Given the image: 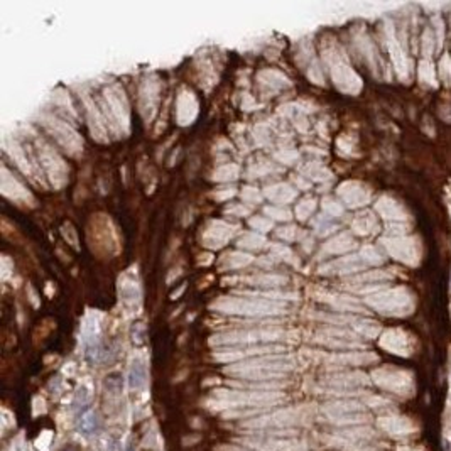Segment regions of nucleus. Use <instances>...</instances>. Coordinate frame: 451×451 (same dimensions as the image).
Segmentation results:
<instances>
[{"label":"nucleus","instance_id":"1","mask_svg":"<svg viewBox=\"0 0 451 451\" xmlns=\"http://www.w3.org/2000/svg\"><path fill=\"white\" fill-rule=\"evenodd\" d=\"M367 302L386 315H408L414 307V298L406 288L384 289L381 293L370 294Z\"/></svg>","mask_w":451,"mask_h":451},{"label":"nucleus","instance_id":"2","mask_svg":"<svg viewBox=\"0 0 451 451\" xmlns=\"http://www.w3.org/2000/svg\"><path fill=\"white\" fill-rule=\"evenodd\" d=\"M252 296V294H250ZM217 310L225 313H242V315H267V313H277L284 310V304H279L276 301L264 299L254 296V299L249 298H227L215 304Z\"/></svg>","mask_w":451,"mask_h":451},{"label":"nucleus","instance_id":"3","mask_svg":"<svg viewBox=\"0 0 451 451\" xmlns=\"http://www.w3.org/2000/svg\"><path fill=\"white\" fill-rule=\"evenodd\" d=\"M384 247L395 260L404 262L408 266H417L421 260V245L419 242L408 235H394L390 239H384Z\"/></svg>","mask_w":451,"mask_h":451},{"label":"nucleus","instance_id":"4","mask_svg":"<svg viewBox=\"0 0 451 451\" xmlns=\"http://www.w3.org/2000/svg\"><path fill=\"white\" fill-rule=\"evenodd\" d=\"M331 75H333V81L337 83V86L345 93H357L360 90L362 81L359 76L355 75V71L350 68L345 61H342L340 58H337L335 61H331Z\"/></svg>","mask_w":451,"mask_h":451},{"label":"nucleus","instance_id":"5","mask_svg":"<svg viewBox=\"0 0 451 451\" xmlns=\"http://www.w3.org/2000/svg\"><path fill=\"white\" fill-rule=\"evenodd\" d=\"M338 195L346 205L351 208L364 206L368 203V200H370V191H368L367 186L355 183V181H348V183L340 186Z\"/></svg>","mask_w":451,"mask_h":451},{"label":"nucleus","instance_id":"6","mask_svg":"<svg viewBox=\"0 0 451 451\" xmlns=\"http://www.w3.org/2000/svg\"><path fill=\"white\" fill-rule=\"evenodd\" d=\"M46 125H48V129L53 132L54 137H56V139L61 142L63 146L69 147V151H78L80 147H81V144H83V142L80 140V137L76 135L75 132L68 127V125L63 124V122H59V120L49 118L48 122H46Z\"/></svg>","mask_w":451,"mask_h":451},{"label":"nucleus","instance_id":"7","mask_svg":"<svg viewBox=\"0 0 451 451\" xmlns=\"http://www.w3.org/2000/svg\"><path fill=\"white\" fill-rule=\"evenodd\" d=\"M389 51H390V56H392V61H394L395 71H397L399 78L404 80V81H409V78H411V61L408 59L406 53L402 51V48L399 46L397 39H395L392 34H389Z\"/></svg>","mask_w":451,"mask_h":451},{"label":"nucleus","instance_id":"8","mask_svg":"<svg viewBox=\"0 0 451 451\" xmlns=\"http://www.w3.org/2000/svg\"><path fill=\"white\" fill-rule=\"evenodd\" d=\"M375 208L386 220H395V222H404V220H408V213H406V210L399 205L397 201L392 200V198H387V196L381 198L375 205Z\"/></svg>","mask_w":451,"mask_h":451},{"label":"nucleus","instance_id":"9","mask_svg":"<svg viewBox=\"0 0 451 451\" xmlns=\"http://www.w3.org/2000/svg\"><path fill=\"white\" fill-rule=\"evenodd\" d=\"M367 266V262L364 260V257H343L340 258V260H335L331 262L329 266L323 267V272H328V274H345V272H357L360 271L362 267Z\"/></svg>","mask_w":451,"mask_h":451},{"label":"nucleus","instance_id":"10","mask_svg":"<svg viewBox=\"0 0 451 451\" xmlns=\"http://www.w3.org/2000/svg\"><path fill=\"white\" fill-rule=\"evenodd\" d=\"M232 227H228V225H225L222 222H217L213 223L210 228H208V232L205 235V242L208 247H213V249H218V247L225 245V242H227L230 239V235H232Z\"/></svg>","mask_w":451,"mask_h":451},{"label":"nucleus","instance_id":"11","mask_svg":"<svg viewBox=\"0 0 451 451\" xmlns=\"http://www.w3.org/2000/svg\"><path fill=\"white\" fill-rule=\"evenodd\" d=\"M107 100L110 103V108H112L113 115L120 120V124L127 125V120H129V110H127V103H125V98H124V93L118 90V88H112L110 91H107Z\"/></svg>","mask_w":451,"mask_h":451},{"label":"nucleus","instance_id":"12","mask_svg":"<svg viewBox=\"0 0 451 451\" xmlns=\"http://www.w3.org/2000/svg\"><path fill=\"white\" fill-rule=\"evenodd\" d=\"M42 166L48 169V173L51 174V178H53V181L56 179V178H61V181L64 183V173H66V168H64V164H63V161L61 159H59L56 154H54L51 149H49V147H44V151H42Z\"/></svg>","mask_w":451,"mask_h":451},{"label":"nucleus","instance_id":"13","mask_svg":"<svg viewBox=\"0 0 451 451\" xmlns=\"http://www.w3.org/2000/svg\"><path fill=\"white\" fill-rule=\"evenodd\" d=\"M196 115V102L193 98V93L184 91L178 100V118L179 124H191V120Z\"/></svg>","mask_w":451,"mask_h":451},{"label":"nucleus","instance_id":"14","mask_svg":"<svg viewBox=\"0 0 451 451\" xmlns=\"http://www.w3.org/2000/svg\"><path fill=\"white\" fill-rule=\"evenodd\" d=\"M351 247H353V239H351L350 235L342 233V235L335 236L333 240H329L326 247H324V250H326L328 254H345V252H348Z\"/></svg>","mask_w":451,"mask_h":451},{"label":"nucleus","instance_id":"15","mask_svg":"<svg viewBox=\"0 0 451 451\" xmlns=\"http://www.w3.org/2000/svg\"><path fill=\"white\" fill-rule=\"evenodd\" d=\"M147 378V370L146 365L142 360H134V364L130 367V373H129V384L132 389H140L144 387Z\"/></svg>","mask_w":451,"mask_h":451},{"label":"nucleus","instance_id":"16","mask_svg":"<svg viewBox=\"0 0 451 451\" xmlns=\"http://www.w3.org/2000/svg\"><path fill=\"white\" fill-rule=\"evenodd\" d=\"M378 228L377 220L373 218L370 213H364V215H359L353 222V232L359 235H370Z\"/></svg>","mask_w":451,"mask_h":451},{"label":"nucleus","instance_id":"17","mask_svg":"<svg viewBox=\"0 0 451 451\" xmlns=\"http://www.w3.org/2000/svg\"><path fill=\"white\" fill-rule=\"evenodd\" d=\"M294 195H296L294 191L286 184H279V186H274V188L267 189V196L272 198V200L277 203H288L289 200H293Z\"/></svg>","mask_w":451,"mask_h":451},{"label":"nucleus","instance_id":"18","mask_svg":"<svg viewBox=\"0 0 451 451\" xmlns=\"http://www.w3.org/2000/svg\"><path fill=\"white\" fill-rule=\"evenodd\" d=\"M419 76H421V81H424L426 85L438 86L436 71H434V66L430 59H422V61L419 63Z\"/></svg>","mask_w":451,"mask_h":451},{"label":"nucleus","instance_id":"19","mask_svg":"<svg viewBox=\"0 0 451 451\" xmlns=\"http://www.w3.org/2000/svg\"><path fill=\"white\" fill-rule=\"evenodd\" d=\"M98 428V419H97V414L95 412H86V414L81 416L80 419V424H78V430L83 433V434H91L95 433Z\"/></svg>","mask_w":451,"mask_h":451},{"label":"nucleus","instance_id":"20","mask_svg":"<svg viewBox=\"0 0 451 451\" xmlns=\"http://www.w3.org/2000/svg\"><path fill=\"white\" fill-rule=\"evenodd\" d=\"M439 76H441V80L444 81V85H451V58L449 54H443V58L439 59Z\"/></svg>","mask_w":451,"mask_h":451},{"label":"nucleus","instance_id":"21","mask_svg":"<svg viewBox=\"0 0 451 451\" xmlns=\"http://www.w3.org/2000/svg\"><path fill=\"white\" fill-rule=\"evenodd\" d=\"M422 54H424L426 58H430L431 56V53L434 51V49H436L438 46H436V37L433 36V32L430 31V29H426L424 31V34H422Z\"/></svg>","mask_w":451,"mask_h":451},{"label":"nucleus","instance_id":"22","mask_svg":"<svg viewBox=\"0 0 451 451\" xmlns=\"http://www.w3.org/2000/svg\"><path fill=\"white\" fill-rule=\"evenodd\" d=\"M252 260L250 255H245V254H232V255H227V267L228 269H236V267H242V266H247Z\"/></svg>","mask_w":451,"mask_h":451},{"label":"nucleus","instance_id":"23","mask_svg":"<svg viewBox=\"0 0 451 451\" xmlns=\"http://www.w3.org/2000/svg\"><path fill=\"white\" fill-rule=\"evenodd\" d=\"M262 242H264L262 236H257V235L249 233V235L242 236L240 247H247V249H258V247L262 245Z\"/></svg>","mask_w":451,"mask_h":451},{"label":"nucleus","instance_id":"24","mask_svg":"<svg viewBox=\"0 0 451 451\" xmlns=\"http://www.w3.org/2000/svg\"><path fill=\"white\" fill-rule=\"evenodd\" d=\"M362 257H364V260L367 264H381L382 262L381 254H378L373 247H365V249L362 250Z\"/></svg>","mask_w":451,"mask_h":451},{"label":"nucleus","instance_id":"25","mask_svg":"<svg viewBox=\"0 0 451 451\" xmlns=\"http://www.w3.org/2000/svg\"><path fill=\"white\" fill-rule=\"evenodd\" d=\"M236 173H239V168L236 166H225L222 169H218L215 173L217 179H230V178H236Z\"/></svg>","mask_w":451,"mask_h":451},{"label":"nucleus","instance_id":"26","mask_svg":"<svg viewBox=\"0 0 451 451\" xmlns=\"http://www.w3.org/2000/svg\"><path fill=\"white\" fill-rule=\"evenodd\" d=\"M313 210H315V200H304L298 206V217L301 220H304V218H307V215H310Z\"/></svg>","mask_w":451,"mask_h":451},{"label":"nucleus","instance_id":"27","mask_svg":"<svg viewBox=\"0 0 451 451\" xmlns=\"http://www.w3.org/2000/svg\"><path fill=\"white\" fill-rule=\"evenodd\" d=\"M324 208H326V210L331 213V215H340V213H342V206L338 205V203H335V201H331V200H326L324 201V205H323Z\"/></svg>","mask_w":451,"mask_h":451},{"label":"nucleus","instance_id":"28","mask_svg":"<svg viewBox=\"0 0 451 451\" xmlns=\"http://www.w3.org/2000/svg\"><path fill=\"white\" fill-rule=\"evenodd\" d=\"M250 225H252V227H255L257 230H262V232H266L267 228H271V227H272V223H271V222H266V220H260V218L252 220Z\"/></svg>","mask_w":451,"mask_h":451},{"label":"nucleus","instance_id":"29","mask_svg":"<svg viewBox=\"0 0 451 451\" xmlns=\"http://www.w3.org/2000/svg\"><path fill=\"white\" fill-rule=\"evenodd\" d=\"M266 211L269 213V215H276V217H274V218H279V220H284V218H286V220H288V218H289V213H288V211H282V210H276V208H267V210H266Z\"/></svg>","mask_w":451,"mask_h":451}]
</instances>
